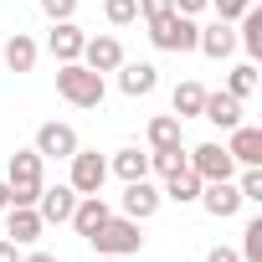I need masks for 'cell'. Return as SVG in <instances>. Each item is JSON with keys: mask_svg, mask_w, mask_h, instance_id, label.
<instances>
[{"mask_svg": "<svg viewBox=\"0 0 262 262\" xmlns=\"http://www.w3.org/2000/svg\"><path fill=\"white\" fill-rule=\"evenodd\" d=\"M57 93L72 108H98L103 103V72H93L82 62H57Z\"/></svg>", "mask_w": 262, "mask_h": 262, "instance_id": "6da1fadb", "label": "cell"}, {"mask_svg": "<svg viewBox=\"0 0 262 262\" xmlns=\"http://www.w3.org/2000/svg\"><path fill=\"white\" fill-rule=\"evenodd\" d=\"M88 242H93V252H98V257H134V252L144 247V236H139V221H134V216H108Z\"/></svg>", "mask_w": 262, "mask_h": 262, "instance_id": "7a4b0ae2", "label": "cell"}, {"mask_svg": "<svg viewBox=\"0 0 262 262\" xmlns=\"http://www.w3.org/2000/svg\"><path fill=\"white\" fill-rule=\"evenodd\" d=\"M195 36H201V26L190 16H180V11H165V16L149 21V41L160 52H195Z\"/></svg>", "mask_w": 262, "mask_h": 262, "instance_id": "3957f363", "label": "cell"}, {"mask_svg": "<svg viewBox=\"0 0 262 262\" xmlns=\"http://www.w3.org/2000/svg\"><path fill=\"white\" fill-rule=\"evenodd\" d=\"M185 165L201 175V180H236V160L226 155V144H195L185 155Z\"/></svg>", "mask_w": 262, "mask_h": 262, "instance_id": "277c9868", "label": "cell"}, {"mask_svg": "<svg viewBox=\"0 0 262 262\" xmlns=\"http://www.w3.org/2000/svg\"><path fill=\"white\" fill-rule=\"evenodd\" d=\"M103 180H108V160H103L98 149H82V144H77V155H72V180H67V185H72L77 195H98Z\"/></svg>", "mask_w": 262, "mask_h": 262, "instance_id": "5b68a950", "label": "cell"}, {"mask_svg": "<svg viewBox=\"0 0 262 262\" xmlns=\"http://www.w3.org/2000/svg\"><path fill=\"white\" fill-rule=\"evenodd\" d=\"M31 149H36L41 160H72V155H77V128H72V123H41Z\"/></svg>", "mask_w": 262, "mask_h": 262, "instance_id": "8992f818", "label": "cell"}, {"mask_svg": "<svg viewBox=\"0 0 262 262\" xmlns=\"http://www.w3.org/2000/svg\"><path fill=\"white\" fill-rule=\"evenodd\" d=\"M201 206H206L216 221H226V216H236L247 201H242L236 180H206V185H201Z\"/></svg>", "mask_w": 262, "mask_h": 262, "instance_id": "52a82bcc", "label": "cell"}, {"mask_svg": "<svg viewBox=\"0 0 262 262\" xmlns=\"http://www.w3.org/2000/svg\"><path fill=\"white\" fill-rule=\"evenodd\" d=\"M160 201H165V190H155L149 175H144V180H123V216L149 221V216L160 211Z\"/></svg>", "mask_w": 262, "mask_h": 262, "instance_id": "ba28073f", "label": "cell"}, {"mask_svg": "<svg viewBox=\"0 0 262 262\" xmlns=\"http://www.w3.org/2000/svg\"><path fill=\"white\" fill-rule=\"evenodd\" d=\"M72 206H77V190L72 185H41V195H36V211H41L47 226L72 221Z\"/></svg>", "mask_w": 262, "mask_h": 262, "instance_id": "9c48e42d", "label": "cell"}, {"mask_svg": "<svg viewBox=\"0 0 262 262\" xmlns=\"http://www.w3.org/2000/svg\"><path fill=\"white\" fill-rule=\"evenodd\" d=\"M77 62H82V67H93V72H118V62H123V47H118V36H88Z\"/></svg>", "mask_w": 262, "mask_h": 262, "instance_id": "30bf717a", "label": "cell"}, {"mask_svg": "<svg viewBox=\"0 0 262 262\" xmlns=\"http://www.w3.org/2000/svg\"><path fill=\"white\" fill-rule=\"evenodd\" d=\"M82 26L77 21H52V36H47V52L57 57V62H77L82 57Z\"/></svg>", "mask_w": 262, "mask_h": 262, "instance_id": "8fae6325", "label": "cell"}, {"mask_svg": "<svg viewBox=\"0 0 262 262\" xmlns=\"http://www.w3.org/2000/svg\"><path fill=\"white\" fill-rule=\"evenodd\" d=\"M108 216H113V206L103 201V190H98V195H77V206H72V231H77V236H93Z\"/></svg>", "mask_w": 262, "mask_h": 262, "instance_id": "7c38bea8", "label": "cell"}, {"mask_svg": "<svg viewBox=\"0 0 262 262\" xmlns=\"http://www.w3.org/2000/svg\"><path fill=\"white\" fill-rule=\"evenodd\" d=\"M118 88L128 98H144V93L160 88V67L155 62H118Z\"/></svg>", "mask_w": 262, "mask_h": 262, "instance_id": "4fadbf2b", "label": "cell"}, {"mask_svg": "<svg viewBox=\"0 0 262 262\" xmlns=\"http://www.w3.org/2000/svg\"><path fill=\"white\" fill-rule=\"evenodd\" d=\"M226 155H231L236 165H262V128L236 123V128H231V139H226Z\"/></svg>", "mask_w": 262, "mask_h": 262, "instance_id": "5bb4252c", "label": "cell"}, {"mask_svg": "<svg viewBox=\"0 0 262 262\" xmlns=\"http://www.w3.org/2000/svg\"><path fill=\"white\" fill-rule=\"evenodd\" d=\"M201 118H211L216 128H231L242 123V98H231V93H206V103H201Z\"/></svg>", "mask_w": 262, "mask_h": 262, "instance_id": "9a60e30c", "label": "cell"}, {"mask_svg": "<svg viewBox=\"0 0 262 262\" xmlns=\"http://www.w3.org/2000/svg\"><path fill=\"white\" fill-rule=\"evenodd\" d=\"M6 216H11V242H16V247H31V242H41L47 221H41V211H36V206H11Z\"/></svg>", "mask_w": 262, "mask_h": 262, "instance_id": "2e32d148", "label": "cell"}, {"mask_svg": "<svg viewBox=\"0 0 262 262\" xmlns=\"http://www.w3.org/2000/svg\"><path fill=\"white\" fill-rule=\"evenodd\" d=\"M195 52H206V57H231L236 52V31H231V21H216V26H201V36H195Z\"/></svg>", "mask_w": 262, "mask_h": 262, "instance_id": "e0dca14e", "label": "cell"}, {"mask_svg": "<svg viewBox=\"0 0 262 262\" xmlns=\"http://www.w3.org/2000/svg\"><path fill=\"white\" fill-rule=\"evenodd\" d=\"M0 62H6L11 72H31V67H36V41H31L26 31H16L6 47H0Z\"/></svg>", "mask_w": 262, "mask_h": 262, "instance_id": "ac0fdd59", "label": "cell"}, {"mask_svg": "<svg viewBox=\"0 0 262 262\" xmlns=\"http://www.w3.org/2000/svg\"><path fill=\"white\" fill-rule=\"evenodd\" d=\"M201 185H206V180H201L190 165H180L175 175H165V195L180 201V206H185V201H201Z\"/></svg>", "mask_w": 262, "mask_h": 262, "instance_id": "d6986e66", "label": "cell"}, {"mask_svg": "<svg viewBox=\"0 0 262 262\" xmlns=\"http://www.w3.org/2000/svg\"><path fill=\"white\" fill-rule=\"evenodd\" d=\"M108 175H118V180H144V175H149V155H139V149H118V155L108 160Z\"/></svg>", "mask_w": 262, "mask_h": 262, "instance_id": "ffe728a7", "label": "cell"}, {"mask_svg": "<svg viewBox=\"0 0 262 262\" xmlns=\"http://www.w3.org/2000/svg\"><path fill=\"white\" fill-rule=\"evenodd\" d=\"M149 149H180V118L175 113L149 118Z\"/></svg>", "mask_w": 262, "mask_h": 262, "instance_id": "44dd1931", "label": "cell"}, {"mask_svg": "<svg viewBox=\"0 0 262 262\" xmlns=\"http://www.w3.org/2000/svg\"><path fill=\"white\" fill-rule=\"evenodd\" d=\"M236 21H242V36H236V41H242V47H247V57L257 62V57H262V11H257V6H247Z\"/></svg>", "mask_w": 262, "mask_h": 262, "instance_id": "7402d4cb", "label": "cell"}, {"mask_svg": "<svg viewBox=\"0 0 262 262\" xmlns=\"http://www.w3.org/2000/svg\"><path fill=\"white\" fill-rule=\"evenodd\" d=\"M170 103H175V118H201V103H206V88H201V82H180Z\"/></svg>", "mask_w": 262, "mask_h": 262, "instance_id": "603a6c76", "label": "cell"}, {"mask_svg": "<svg viewBox=\"0 0 262 262\" xmlns=\"http://www.w3.org/2000/svg\"><path fill=\"white\" fill-rule=\"evenodd\" d=\"M103 16H108V26H134L139 21V0H103Z\"/></svg>", "mask_w": 262, "mask_h": 262, "instance_id": "cb8c5ba5", "label": "cell"}, {"mask_svg": "<svg viewBox=\"0 0 262 262\" xmlns=\"http://www.w3.org/2000/svg\"><path fill=\"white\" fill-rule=\"evenodd\" d=\"M226 93H231V98H252V93H257V67L242 62V67L226 77Z\"/></svg>", "mask_w": 262, "mask_h": 262, "instance_id": "d4e9b609", "label": "cell"}, {"mask_svg": "<svg viewBox=\"0 0 262 262\" xmlns=\"http://www.w3.org/2000/svg\"><path fill=\"white\" fill-rule=\"evenodd\" d=\"M180 165H185V149H149V170H155L160 180H165V175H175Z\"/></svg>", "mask_w": 262, "mask_h": 262, "instance_id": "484cf974", "label": "cell"}, {"mask_svg": "<svg viewBox=\"0 0 262 262\" xmlns=\"http://www.w3.org/2000/svg\"><path fill=\"white\" fill-rule=\"evenodd\" d=\"M242 262H262V216L257 221H247V231H242V252H236Z\"/></svg>", "mask_w": 262, "mask_h": 262, "instance_id": "4316f807", "label": "cell"}, {"mask_svg": "<svg viewBox=\"0 0 262 262\" xmlns=\"http://www.w3.org/2000/svg\"><path fill=\"white\" fill-rule=\"evenodd\" d=\"M236 190H242V201H262V165H242Z\"/></svg>", "mask_w": 262, "mask_h": 262, "instance_id": "83f0119b", "label": "cell"}, {"mask_svg": "<svg viewBox=\"0 0 262 262\" xmlns=\"http://www.w3.org/2000/svg\"><path fill=\"white\" fill-rule=\"evenodd\" d=\"M41 11H47L52 21H72V16H77V0H41Z\"/></svg>", "mask_w": 262, "mask_h": 262, "instance_id": "f1b7e54d", "label": "cell"}, {"mask_svg": "<svg viewBox=\"0 0 262 262\" xmlns=\"http://www.w3.org/2000/svg\"><path fill=\"white\" fill-rule=\"evenodd\" d=\"M247 6H252V0H211V11H216L221 21H236V16H242Z\"/></svg>", "mask_w": 262, "mask_h": 262, "instance_id": "f546056e", "label": "cell"}, {"mask_svg": "<svg viewBox=\"0 0 262 262\" xmlns=\"http://www.w3.org/2000/svg\"><path fill=\"white\" fill-rule=\"evenodd\" d=\"M165 11H175V0H139V16H144V21H155V16H165Z\"/></svg>", "mask_w": 262, "mask_h": 262, "instance_id": "4dcf8cb0", "label": "cell"}, {"mask_svg": "<svg viewBox=\"0 0 262 262\" xmlns=\"http://www.w3.org/2000/svg\"><path fill=\"white\" fill-rule=\"evenodd\" d=\"M206 6H211V0H175V11H180V16H201Z\"/></svg>", "mask_w": 262, "mask_h": 262, "instance_id": "1f68e13d", "label": "cell"}, {"mask_svg": "<svg viewBox=\"0 0 262 262\" xmlns=\"http://www.w3.org/2000/svg\"><path fill=\"white\" fill-rule=\"evenodd\" d=\"M206 262H242V257H236L231 247H211V252H206Z\"/></svg>", "mask_w": 262, "mask_h": 262, "instance_id": "d6a6232c", "label": "cell"}, {"mask_svg": "<svg viewBox=\"0 0 262 262\" xmlns=\"http://www.w3.org/2000/svg\"><path fill=\"white\" fill-rule=\"evenodd\" d=\"M0 262H21V252H16V242H11V236H0Z\"/></svg>", "mask_w": 262, "mask_h": 262, "instance_id": "836d02e7", "label": "cell"}, {"mask_svg": "<svg viewBox=\"0 0 262 262\" xmlns=\"http://www.w3.org/2000/svg\"><path fill=\"white\" fill-rule=\"evenodd\" d=\"M21 262H62V257H52V252H26Z\"/></svg>", "mask_w": 262, "mask_h": 262, "instance_id": "e575fe53", "label": "cell"}, {"mask_svg": "<svg viewBox=\"0 0 262 262\" xmlns=\"http://www.w3.org/2000/svg\"><path fill=\"white\" fill-rule=\"evenodd\" d=\"M0 211H11V185L0 180Z\"/></svg>", "mask_w": 262, "mask_h": 262, "instance_id": "d590c367", "label": "cell"}, {"mask_svg": "<svg viewBox=\"0 0 262 262\" xmlns=\"http://www.w3.org/2000/svg\"><path fill=\"white\" fill-rule=\"evenodd\" d=\"M98 262H123V257H98Z\"/></svg>", "mask_w": 262, "mask_h": 262, "instance_id": "8d00e7d4", "label": "cell"}]
</instances>
